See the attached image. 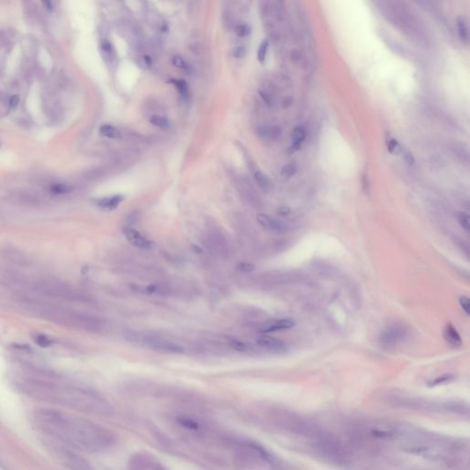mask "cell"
Masks as SVG:
<instances>
[{
    "label": "cell",
    "instance_id": "cell-11",
    "mask_svg": "<svg viewBox=\"0 0 470 470\" xmlns=\"http://www.w3.org/2000/svg\"><path fill=\"white\" fill-rule=\"evenodd\" d=\"M256 220H257V222H259V224L262 225L264 228L269 230V231L281 233L285 230V227L283 226L280 222L275 221L274 219H272L271 217L266 215V214H263V213L258 214L256 216Z\"/></svg>",
    "mask_w": 470,
    "mask_h": 470
},
{
    "label": "cell",
    "instance_id": "cell-37",
    "mask_svg": "<svg viewBox=\"0 0 470 470\" xmlns=\"http://www.w3.org/2000/svg\"><path fill=\"white\" fill-rule=\"evenodd\" d=\"M191 249H192V251H193L195 254H198V255H201V254L203 253V250H202L200 246H198V245H194V244H193V245L191 246Z\"/></svg>",
    "mask_w": 470,
    "mask_h": 470
},
{
    "label": "cell",
    "instance_id": "cell-12",
    "mask_svg": "<svg viewBox=\"0 0 470 470\" xmlns=\"http://www.w3.org/2000/svg\"><path fill=\"white\" fill-rule=\"evenodd\" d=\"M176 420H177V423H179L182 427L186 428L187 430L191 431V432H196V433L201 431V424L199 423L198 421L192 419V418L180 416L178 417Z\"/></svg>",
    "mask_w": 470,
    "mask_h": 470
},
{
    "label": "cell",
    "instance_id": "cell-29",
    "mask_svg": "<svg viewBox=\"0 0 470 470\" xmlns=\"http://www.w3.org/2000/svg\"><path fill=\"white\" fill-rule=\"evenodd\" d=\"M453 378H454V376L452 375H444V376H439V377L436 378L435 380L431 381L429 385L430 386H436V385H440V384L450 381L451 379H453Z\"/></svg>",
    "mask_w": 470,
    "mask_h": 470
},
{
    "label": "cell",
    "instance_id": "cell-4",
    "mask_svg": "<svg viewBox=\"0 0 470 470\" xmlns=\"http://www.w3.org/2000/svg\"><path fill=\"white\" fill-rule=\"evenodd\" d=\"M406 336V330L403 326L391 325L383 331L379 337V341L383 346L391 347L401 342Z\"/></svg>",
    "mask_w": 470,
    "mask_h": 470
},
{
    "label": "cell",
    "instance_id": "cell-34",
    "mask_svg": "<svg viewBox=\"0 0 470 470\" xmlns=\"http://www.w3.org/2000/svg\"><path fill=\"white\" fill-rule=\"evenodd\" d=\"M19 102H20V98H19L17 95H15V96H12V97L10 98V100H9V105H10L12 108H15V107L18 106Z\"/></svg>",
    "mask_w": 470,
    "mask_h": 470
},
{
    "label": "cell",
    "instance_id": "cell-2",
    "mask_svg": "<svg viewBox=\"0 0 470 470\" xmlns=\"http://www.w3.org/2000/svg\"><path fill=\"white\" fill-rule=\"evenodd\" d=\"M28 391L29 394L42 402L54 403L86 413L108 415L112 411V408H110L108 403L86 390L45 384L40 386L37 384L34 387L30 386Z\"/></svg>",
    "mask_w": 470,
    "mask_h": 470
},
{
    "label": "cell",
    "instance_id": "cell-19",
    "mask_svg": "<svg viewBox=\"0 0 470 470\" xmlns=\"http://www.w3.org/2000/svg\"><path fill=\"white\" fill-rule=\"evenodd\" d=\"M149 121L151 122V124L155 125V127L166 129L169 126V121H168V119L163 117V116H160V115L151 116L150 119H149Z\"/></svg>",
    "mask_w": 470,
    "mask_h": 470
},
{
    "label": "cell",
    "instance_id": "cell-9",
    "mask_svg": "<svg viewBox=\"0 0 470 470\" xmlns=\"http://www.w3.org/2000/svg\"><path fill=\"white\" fill-rule=\"evenodd\" d=\"M443 337L445 341L454 348H458L462 345V339L459 336L457 330L451 323L446 324L443 330Z\"/></svg>",
    "mask_w": 470,
    "mask_h": 470
},
{
    "label": "cell",
    "instance_id": "cell-26",
    "mask_svg": "<svg viewBox=\"0 0 470 470\" xmlns=\"http://www.w3.org/2000/svg\"><path fill=\"white\" fill-rule=\"evenodd\" d=\"M235 34L239 37H246L250 34V28L245 24H239L235 28Z\"/></svg>",
    "mask_w": 470,
    "mask_h": 470
},
{
    "label": "cell",
    "instance_id": "cell-7",
    "mask_svg": "<svg viewBox=\"0 0 470 470\" xmlns=\"http://www.w3.org/2000/svg\"><path fill=\"white\" fill-rule=\"evenodd\" d=\"M256 343L263 348L271 350L274 352H283L286 350V344L282 340L269 336H258L255 340Z\"/></svg>",
    "mask_w": 470,
    "mask_h": 470
},
{
    "label": "cell",
    "instance_id": "cell-5",
    "mask_svg": "<svg viewBox=\"0 0 470 470\" xmlns=\"http://www.w3.org/2000/svg\"><path fill=\"white\" fill-rule=\"evenodd\" d=\"M124 235L129 242L135 247L141 249L154 248L155 244L151 240L141 235L140 232L132 227H126L123 230Z\"/></svg>",
    "mask_w": 470,
    "mask_h": 470
},
{
    "label": "cell",
    "instance_id": "cell-25",
    "mask_svg": "<svg viewBox=\"0 0 470 470\" xmlns=\"http://www.w3.org/2000/svg\"><path fill=\"white\" fill-rule=\"evenodd\" d=\"M173 83L175 84V86L177 88V90L179 91V93L183 97H187L188 90V85H187L185 80H173Z\"/></svg>",
    "mask_w": 470,
    "mask_h": 470
},
{
    "label": "cell",
    "instance_id": "cell-20",
    "mask_svg": "<svg viewBox=\"0 0 470 470\" xmlns=\"http://www.w3.org/2000/svg\"><path fill=\"white\" fill-rule=\"evenodd\" d=\"M457 221L459 222L460 226L467 232L469 233L470 229V215L467 214L466 212L460 211L457 213Z\"/></svg>",
    "mask_w": 470,
    "mask_h": 470
},
{
    "label": "cell",
    "instance_id": "cell-10",
    "mask_svg": "<svg viewBox=\"0 0 470 470\" xmlns=\"http://www.w3.org/2000/svg\"><path fill=\"white\" fill-rule=\"evenodd\" d=\"M123 200H124L123 196H111V197L103 198V199L97 201L96 204L101 209L111 211V210H114L118 208V206L121 204V202L123 201Z\"/></svg>",
    "mask_w": 470,
    "mask_h": 470
},
{
    "label": "cell",
    "instance_id": "cell-24",
    "mask_svg": "<svg viewBox=\"0 0 470 470\" xmlns=\"http://www.w3.org/2000/svg\"><path fill=\"white\" fill-rule=\"evenodd\" d=\"M172 63L173 65L175 66V67L179 68V69H182V70H188V67L187 65V63L184 61V59L182 58L181 56L179 55H175L173 58H172Z\"/></svg>",
    "mask_w": 470,
    "mask_h": 470
},
{
    "label": "cell",
    "instance_id": "cell-21",
    "mask_svg": "<svg viewBox=\"0 0 470 470\" xmlns=\"http://www.w3.org/2000/svg\"><path fill=\"white\" fill-rule=\"evenodd\" d=\"M34 340H35V343H37L38 345H40V347H43V348L49 347L53 343L52 340L48 336H44V335L36 336Z\"/></svg>",
    "mask_w": 470,
    "mask_h": 470
},
{
    "label": "cell",
    "instance_id": "cell-3",
    "mask_svg": "<svg viewBox=\"0 0 470 470\" xmlns=\"http://www.w3.org/2000/svg\"><path fill=\"white\" fill-rule=\"evenodd\" d=\"M129 470H168L155 457L146 454H137L131 458Z\"/></svg>",
    "mask_w": 470,
    "mask_h": 470
},
{
    "label": "cell",
    "instance_id": "cell-36",
    "mask_svg": "<svg viewBox=\"0 0 470 470\" xmlns=\"http://www.w3.org/2000/svg\"><path fill=\"white\" fill-rule=\"evenodd\" d=\"M289 212H290V208H288V207H280V208L277 209V213H278L279 215H288Z\"/></svg>",
    "mask_w": 470,
    "mask_h": 470
},
{
    "label": "cell",
    "instance_id": "cell-8",
    "mask_svg": "<svg viewBox=\"0 0 470 470\" xmlns=\"http://www.w3.org/2000/svg\"><path fill=\"white\" fill-rule=\"evenodd\" d=\"M295 322L291 318H284V319H279L276 321H273L270 323L265 324L259 332L261 334H269V333H274L277 331H283V330H288L294 327Z\"/></svg>",
    "mask_w": 470,
    "mask_h": 470
},
{
    "label": "cell",
    "instance_id": "cell-13",
    "mask_svg": "<svg viewBox=\"0 0 470 470\" xmlns=\"http://www.w3.org/2000/svg\"><path fill=\"white\" fill-rule=\"evenodd\" d=\"M257 134L264 139L275 140V139H277L281 134V130L278 127H275V126L261 127L258 129Z\"/></svg>",
    "mask_w": 470,
    "mask_h": 470
},
{
    "label": "cell",
    "instance_id": "cell-15",
    "mask_svg": "<svg viewBox=\"0 0 470 470\" xmlns=\"http://www.w3.org/2000/svg\"><path fill=\"white\" fill-rule=\"evenodd\" d=\"M254 176H255V181L264 191L268 192L272 188V182L269 179V176L265 175L261 171H256Z\"/></svg>",
    "mask_w": 470,
    "mask_h": 470
},
{
    "label": "cell",
    "instance_id": "cell-28",
    "mask_svg": "<svg viewBox=\"0 0 470 470\" xmlns=\"http://www.w3.org/2000/svg\"><path fill=\"white\" fill-rule=\"evenodd\" d=\"M255 269V265L251 264V263H240V264L237 266V269H238L239 271H241V272H243V273H250V272L254 271Z\"/></svg>",
    "mask_w": 470,
    "mask_h": 470
},
{
    "label": "cell",
    "instance_id": "cell-27",
    "mask_svg": "<svg viewBox=\"0 0 470 470\" xmlns=\"http://www.w3.org/2000/svg\"><path fill=\"white\" fill-rule=\"evenodd\" d=\"M459 303L462 307V309H464L465 313L468 316H470V299L466 296H462L459 298Z\"/></svg>",
    "mask_w": 470,
    "mask_h": 470
},
{
    "label": "cell",
    "instance_id": "cell-32",
    "mask_svg": "<svg viewBox=\"0 0 470 470\" xmlns=\"http://www.w3.org/2000/svg\"><path fill=\"white\" fill-rule=\"evenodd\" d=\"M245 54V50L243 47L235 48L234 51V56L236 58H242Z\"/></svg>",
    "mask_w": 470,
    "mask_h": 470
},
{
    "label": "cell",
    "instance_id": "cell-16",
    "mask_svg": "<svg viewBox=\"0 0 470 470\" xmlns=\"http://www.w3.org/2000/svg\"><path fill=\"white\" fill-rule=\"evenodd\" d=\"M292 140H293V146L298 148L301 146L304 140L306 139V132L303 128L297 127L293 130L292 132Z\"/></svg>",
    "mask_w": 470,
    "mask_h": 470
},
{
    "label": "cell",
    "instance_id": "cell-35",
    "mask_svg": "<svg viewBox=\"0 0 470 470\" xmlns=\"http://www.w3.org/2000/svg\"><path fill=\"white\" fill-rule=\"evenodd\" d=\"M260 95H261L263 100L266 101V103H267V104L271 105V104L273 103V101H272V97H271L270 95L268 94V93H266V92H260Z\"/></svg>",
    "mask_w": 470,
    "mask_h": 470
},
{
    "label": "cell",
    "instance_id": "cell-18",
    "mask_svg": "<svg viewBox=\"0 0 470 470\" xmlns=\"http://www.w3.org/2000/svg\"><path fill=\"white\" fill-rule=\"evenodd\" d=\"M457 27H458V33L461 40L464 42H469L470 40V32H469V27L468 24L463 19H459L457 21Z\"/></svg>",
    "mask_w": 470,
    "mask_h": 470
},
{
    "label": "cell",
    "instance_id": "cell-38",
    "mask_svg": "<svg viewBox=\"0 0 470 470\" xmlns=\"http://www.w3.org/2000/svg\"><path fill=\"white\" fill-rule=\"evenodd\" d=\"M405 157H406V160H407V162H408L409 164H413V163H414V159H413L412 155H410V153L406 154Z\"/></svg>",
    "mask_w": 470,
    "mask_h": 470
},
{
    "label": "cell",
    "instance_id": "cell-33",
    "mask_svg": "<svg viewBox=\"0 0 470 470\" xmlns=\"http://www.w3.org/2000/svg\"><path fill=\"white\" fill-rule=\"evenodd\" d=\"M397 146H398V142L395 139H390V141H388V149L390 153H394Z\"/></svg>",
    "mask_w": 470,
    "mask_h": 470
},
{
    "label": "cell",
    "instance_id": "cell-17",
    "mask_svg": "<svg viewBox=\"0 0 470 470\" xmlns=\"http://www.w3.org/2000/svg\"><path fill=\"white\" fill-rule=\"evenodd\" d=\"M74 190V188L68 184H64V183H59V184H54L51 187V192L56 195H65L71 193Z\"/></svg>",
    "mask_w": 470,
    "mask_h": 470
},
{
    "label": "cell",
    "instance_id": "cell-23",
    "mask_svg": "<svg viewBox=\"0 0 470 470\" xmlns=\"http://www.w3.org/2000/svg\"><path fill=\"white\" fill-rule=\"evenodd\" d=\"M296 172H297V167H296V165H294V164H289V165L285 166V167L282 168L281 174H282L283 176H285V177H290V176L295 175Z\"/></svg>",
    "mask_w": 470,
    "mask_h": 470
},
{
    "label": "cell",
    "instance_id": "cell-22",
    "mask_svg": "<svg viewBox=\"0 0 470 470\" xmlns=\"http://www.w3.org/2000/svg\"><path fill=\"white\" fill-rule=\"evenodd\" d=\"M268 50H269V41L264 40L261 43L260 47H259L258 53H257V58H258V61L260 63H263L264 61L266 60V57H267V54H268Z\"/></svg>",
    "mask_w": 470,
    "mask_h": 470
},
{
    "label": "cell",
    "instance_id": "cell-14",
    "mask_svg": "<svg viewBox=\"0 0 470 470\" xmlns=\"http://www.w3.org/2000/svg\"><path fill=\"white\" fill-rule=\"evenodd\" d=\"M100 133L102 136L108 139H119L121 136V132L117 128L109 124L102 125L100 129Z\"/></svg>",
    "mask_w": 470,
    "mask_h": 470
},
{
    "label": "cell",
    "instance_id": "cell-30",
    "mask_svg": "<svg viewBox=\"0 0 470 470\" xmlns=\"http://www.w3.org/2000/svg\"><path fill=\"white\" fill-rule=\"evenodd\" d=\"M101 50L104 54H107L108 57H110L112 54H113V50H112V46L111 44L108 42V40H104L102 43H101Z\"/></svg>",
    "mask_w": 470,
    "mask_h": 470
},
{
    "label": "cell",
    "instance_id": "cell-1",
    "mask_svg": "<svg viewBox=\"0 0 470 470\" xmlns=\"http://www.w3.org/2000/svg\"><path fill=\"white\" fill-rule=\"evenodd\" d=\"M34 425L56 441L86 453H101L115 443L112 432L87 419L62 410L41 408L34 411Z\"/></svg>",
    "mask_w": 470,
    "mask_h": 470
},
{
    "label": "cell",
    "instance_id": "cell-31",
    "mask_svg": "<svg viewBox=\"0 0 470 470\" xmlns=\"http://www.w3.org/2000/svg\"><path fill=\"white\" fill-rule=\"evenodd\" d=\"M232 345L236 351H239V352H245L247 349L246 345L242 342H240V341H234Z\"/></svg>",
    "mask_w": 470,
    "mask_h": 470
},
{
    "label": "cell",
    "instance_id": "cell-6",
    "mask_svg": "<svg viewBox=\"0 0 470 470\" xmlns=\"http://www.w3.org/2000/svg\"><path fill=\"white\" fill-rule=\"evenodd\" d=\"M146 343L149 345V347L153 348L154 350H158L161 352H167V353H174V354H180L184 352V348L181 345L177 343H173L168 340H164L160 338H151L146 340Z\"/></svg>",
    "mask_w": 470,
    "mask_h": 470
}]
</instances>
